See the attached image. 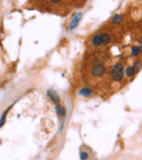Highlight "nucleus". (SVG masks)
Masks as SVG:
<instances>
[{"label":"nucleus","mask_w":142,"mask_h":160,"mask_svg":"<svg viewBox=\"0 0 142 160\" xmlns=\"http://www.w3.org/2000/svg\"><path fill=\"white\" fill-rule=\"evenodd\" d=\"M142 53V47L141 46H133L131 48V54L132 56H138Z\"/></svg>","instance_id":"obj_10"},{"label":"nucleus","mask_w":142,"mask_h":160,"mask_svg":"<svg viewBox=\"0 0 142 160\" xmlns=\"http://www.w3.org/2000/svg\"><path fill=\"white\" fill-rule=\"evenodd\" d=\"M133 67H135L136 71H138V70L141 68V64H140V62H136V64H135V66H133Z\"/></svg>","instance_id":"obj_13"},{"label":"nucleus","mask_w":142,"mask_h":160,"mask_svg":"<svg viewBox=\"0 0 142 160\" xmlns=\"http://www.w3.org/2000/svg\"><path fill=\"white\" fill-rule=\"evenodd\" d=\"M50 2H52V3H58V2H60L61 0H49Z\"/></svg>","instance_id":"obj_14"},{"label":"nucleus","mask_w":142,"mask_h":160,"mask_svg":"<svg viewBox=\"0 0 142 160\" xmlns=\"http://www.w3.org/2000/svg\"><path fill=\"white\" fill-rule=\"evenodd\" d=\"M81 18H82V13L81 12L77 13V14L75 15V18L71 20V22H70V24H69V30L70 31L75 30V29L77 28L78 24H79V22H80V20H81Z\"/></svg>","instance_id":"obj_4"},{"label":"nucleus","mask_w":142,"mask_h":160,"mask_svg":"<svg viewBox=\"0 0 142 160\" xmlns=\"http://www.w3.org/2000/svg\"><path fill=\"white\" fill-rule=\"evenodd\" d=\"M55 110H56V113H57V115H58V118H66V114H67V112H66V109H65V106L63 105H61V104H56V106H55Z\"/></svg>","instance_id":"obj_6"},{"label":"nucleus","mask_w":142,"mask_h":160,"mask_svg":"<svg viewBox=\"0 0 142 160\" xmlns=\"http://www.w3.org/2000/svg\"><path fill=\"white\" fill-rule=\"evenodd\" d=\"M92 93H93V89L90 87H84L79 91V94L84 98H89L90 95H92Z\"/></svg>","instance_id":"obj_7"},{"label":"nucleus","mask_w":142,"mask_h":160,"mask_svg":"<svg viewBox=\"0 0 142 160\" xmlns=\"http://www.w3.org/2000/svg\"><path fill=\"white\" fill-rule=\"evenodd\" d=\"M140 43H141V44H142V38H141V40H140Z\"/></svg>","instance_id":"obj_15"},{"label":"nucleus","mask_w":142,"mask_h":160,"mask_svg":"<svg viewBox=\"0 0 142 160\" xmlns=\"http://www.w3.org/2000/svg\"><path fill=\"white\" fill-rule=\"evenodd\" d=\"M105 71H106V68H105L104 65H101V64H98V65H94L92 67V70H91L92 75L95 76V77H101V76L104 75Z\"/></svg>","instance_id":"obj_3"},{"label":"nucleus","mask_w":142,"mask_h":160,"mask_svg":"<svg viewBox=\"0 0 142 160\" xmlns=\"http://www.w3.org/2000/svg\"><path fill=\"white\" fill-rule=\"evenodd\" d=\"M47 95H48V98H49L50 100H52L54 103H56V104H58V103H59V101H60L59 94H58V93L56 92L55 90L49 89V90L47 91Z\"/></svg>","instance_id":"obj_5"},{"label":"nucleus","mask_w":142,"mask_h":160,"mask_svg":"<svg viewBox=\"0 0 142 160\" xmlns=\"http://www.w3.org/2000/svg\"><path fill=\"white\" fill-rule=\"evenodd\" d=\"M124 20V17L121 14H115L114 17L112 18V22L114 24H120Z\"/></svg>","instance_id":"obj_8"},{"label":"nucleus","mask_w":142,"mask_h":160,"mask_svg":"<svg viewBox=\"0 0 142 160\" xmlns=\"http://www.w3.org/2000/svg\"><path fill=\"white\" fill-rule=\"evenodd\" d=\"M110 41H112V36L108 33H100L92 38V45L101 46L104 45V44L106 45V44H109Z\"/></svg>","instance_id":"obj_1"},{"label":"nucleus","mask_w":142,"mask_h":160,"mask_svg":"<svg viewBox=\"0 0 142 160\" xmlns=\"http://www.w3.org/2000/svg\"><path fill=\"white\" fill-rule=\"evenodd\" d=\"M80 159L81 160H87L89 159V155H87V153L81 151V153H80Z\"/></svg>","instance_id":"obj_11"},{"label":"nucleus","mask_w":142,"mask_h":160,"mask_svg":"<svg viewBox=\"0 0 142 160\" xmlns=\"http://www.w3.org/2000/svg\"><path fill=\"white\" fill-rule=\"evenodd\" d=\"M125 76V68L124 65L120 63H117L112 69V78L115 81H121Z\"/></svg>","instance_id":"obj_2"},{"label":"nucleus","mask_w":142,"mask_h":160,"mask_svg":"<svg viewBox=\"0 0 142 160\" xmlns=\"http://www.w3.org/2000/svg\"><path fill=\"white\" fill-rule=\"evenodd\" d=\"M136 73H137V71H136L133 66H129V67H127V69L125 70V75L127 76V77H131V76H133Z\"/></svg>","instance_id":"obj_9"},{"label":"nucleus","mask_w":142,"mask_h":160,"mask_svg":"<svg viewBox=\"0 0 142 160\" xmlns=\"http://www.w3.org/2000/svg\"><path fill=\"white\" fill-rule=\"evenodd\" d=\"M6 116H7V112L3 113V115H2V116H1V118H0V128L2 127L3 124H5V123H6Z\"/></svg>","instance_id":"obj_12"}]
</instances>
